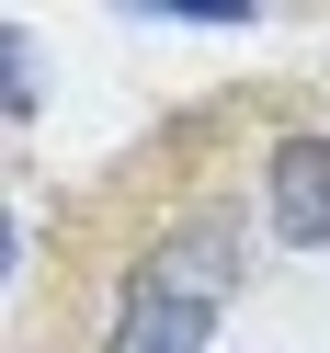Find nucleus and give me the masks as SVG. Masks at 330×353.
<instances>
[{
	"label": "nucleus",
	"instance_id": "nucleus-1",
	"mask_svg": "<svg viewBox=\"0 0 330 353\" xmlns=\"http://www.w3.org/2000/svg\"><path fill=\"white\" fill-rule=\"evenodd\" d=\"M228 274H239V251H228L216 216L171 228L160 251L125 274V307H114V330H103V353H205L216 307H228Z\"/></svg>",
	"mask_w": 330,
	"mask_h": 353
},
{
	"label": "nucleus",
	"instance_id": "nucleus-2",
	"mask_svg": "<svg viewBox=\"0 0 330 353\" xmlns=\"http://www.w3.org/2000/svg\"><path fill=\"white\" fill-rule=\"evenodd\" d=\"M262 205H274L285 251H330V137H285L262 171Z\"/></svg>",
	"mask_w": 330,
	"mask_h": 353
}]
</instances>
